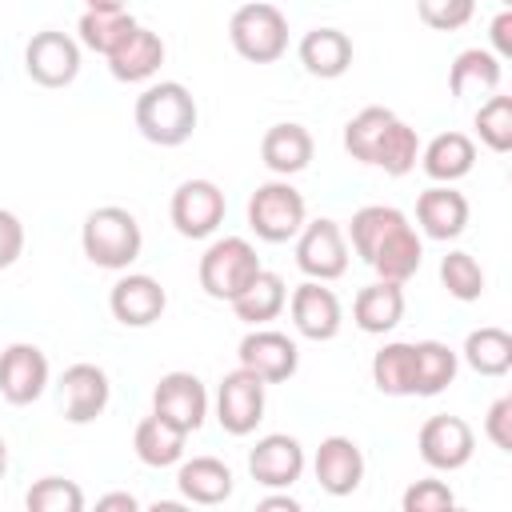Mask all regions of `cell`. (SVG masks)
I'll list each match as a JSON object with an SVG mask.
<instances>
[{
	"instance_id": "27",
	"label": "cell",
	"mask_w": 512,
	"mask_h": 512,
	"mask_svg": "<svg viewBox=\"0 0 512 512\" xmlns=\"http://www.w3.org/2000/svg\"><path fill=\"white\" fill-rule=\"evenodd\" d=\"M164 64V40L152 32V28H136L112 56H108V68H112V76L116 80H124V84H140V80H148L156 68Z\"/></svg>"
},
{
	"instance_id": "47",
	"label": "cell",
	"mask_w": 512,
	"mask_h": 512,
	"mask_svg": "<svg viewBox=\"0 0 512 512\" xmlns=\"http://www.w3.org/2000/svg\"><path fill=\"white\" fill-rule=\"evenodd\" d=\"M84 8H92V12H116V8H124V0H84Z\"/></svg>"
},
{
	"instance_id": "14",
	"label": "cell",
	"mask_w": 512,
	"mask_h": 512,
	"mask_svg": "<svg viewBox=\"0 0 512 512\" xmlns=\"http://www.w3.org/2000/svg\"><path fill=\"white\" fill-rule=\"evenodd\" d=\"M248 472L264 488H292L304 476V444L288 432H268L248 452Z\"/></svg>"
},
{
	"instance_id": "34",
	"label": "cell",
	"mask_w": 512,
	"mask_h": 512,
	"mask_svg": "<svg viewBox=\"0 0 512 512\" xmlns=\"http://www.w3.org/2000/svg\"><path fill=\"white\" fill-rule=\"evenodd\" d=\"M464 364L480 376H504L512 368V336L496 324H484L468 332L464 340Z\"/></svg>"
},
{
	"instance_id": "32",
	"label": "cell",
	"mask_w": 512,
	"mask_h": 512,
	"mask_svg": "<svg viewBox=\"0 0 512 512\" xmlns=\"http://www.w3.org/2000/svg\"><path fill=\"white\" fill-rule=\"evenodd\" d=\"M412 356H416V396H440L456 380L460 356L444 340H416Z\"/></svg>"
},
{
	"instance_id": "33",
	"label": "cell",
	"mask_w": 512,
	"mask_h": 512,
	"mask_svg": "<svg viewBox=\"0 0 512 512\" xmlns=\"http://www.w3.org/2000/svg\"><path fill=\"white\" fill-rule=\"evenodd\" d=\"M408 216L400 212V208H392V204H364L360 212H352V224H348V244H352V252L368 264L372 260V252L380 248V240L396 228V224H404Z\"/></svg>"
},
{
	"instance_id": "22",
	"label": "cell",
	"mask_w": 512,
	"mask_h": 512,
	"mask_svg": "<svg viewBox=\"0 0 512 512\" xmlns=\"http://www.w3.org/2000/svg\"><path fill=\"white\" fill-rule=\"evenodd\" d=\"M296 52H300L304 72L320 76V80H336V76H344L352 68V40L340 28H312V32H304Z\"/></svg>"
},
{
	"instance_id": "41",
	"label": "cell",
	"mask_w": 512,
	"mask_h": 512,
	"mask_svg": "<svg viewBox=\"0 0 512 512\" xmlns=\"http://www.w3.org/2000/svg\"><path fill=\"white\" fill-rule=\"evenodd\" d=\"M416 12L436 32H456L476 16V0H416Z\"/></svg>"
},
{
	"instance_id": "42",
	"label": "cell",
	"mask_w": 512,
	"mask_h": 512,
	"mask_svg": "<svg viewBox=\"0 0 512 512\" xmlns=\"http://www.w3.org/2000/svg\"><path fill=\"white\" fill-rule=\"evenodd\" d=\"M484 436H488L500 452H512V396L492 400V408H488V416H484Z\"/></svg>"
},
{
	"instance_id": "49",
	"label": "cell",
	"mask_w": 512,
	"mask_h": 512,
	"mask_svg": "<svg viewBox=\"0 0 512 512\" xmlns=\"http://www.w3.org/2000/svg\"><path fill=\"white\" fill-rule=\"evenodd\" d=\"M500 4H504V8H508V4H512V0H500Z\"/></svg>"
},
{
	"instance_id": "7",
	"label": "cell",
	"mask_w": 512,
	"mask_h": 512,
	"mask_svg": "<svg viewBox=\"0 0 512 512\" xmlns=\"http://www.w3.org/2000/svg\"><path fill=\"white\" fill-rule=\"evenodd\" d=\"M24 72L40 88H68L80 76V44L56 28L36 32L24 48Z\"/></svg>"
},
{
	"instance_id": "46",
	"label": "cell",
	"mask_w": 512,
	"mask_h": 512,
	"mask_svg": "<svg viewBox=\"0 0 512 512\" xmlns=\"http://www.w3.org/2000/svg\"><path fill=\"white\" fill-rule=\"evenodd\" d=\"M256 508H260V512H300V504H296L292 496H264Z\"/></svg>"
},
{
	"instance_id": "10",
	"label": "cell",
	"mask_w": 512,
	"mask_h": 512,
	"mask_svg": "<svg viewBox=\"0 0 512 512\" xmlns=\"http://www.w3.org/2000/svg\"><path fill=\"white\" fill-rule=\"evenodd\" d=\"M216 420L228 436H248L264 420V380L248 368H236L216 388Z\"/></svg>"
},
{
	"instance_id": "4",
	"label": "cell",
	"mask_w": 512,
	"mask_h": 512,
	"mask_svg": "<svg viewBox=\"0 0 512 512\" xmlns=\"http://www.w3.org/2000/svg\"><path fill=\"white\" fill-rule=\"evenodd\" d=\"M260 268L264 264H260L256 248L244 236H224V240H212L200 256V288L212 300H236Z\"/></svg>"
},
{
	"instance_id": "20",
	"label": "cell",
	"mask_w": 512,
	"mask_h": 512,
	"mask_svg": "<svg viewBox=\"0 0 512 512\" xmlns=\"http://www.w3.org/2000/svg\"><path fill=\"white\" fill-rule=\"evenodd\" d=\"M312 152H316V144H312V132L304 128V124H272L268 132H264V140H260V160L268 164V172H276V176H296V172H304L308 164H312Z\"/></svg>"
},
{
	"instance_id": "8",
	"label": "cell",
	"mask_w": 512,
	"mask_h": 512,
	"mask_svg": "<svg viewBox=\"0 0 512 512\" xmlns=\"http://www.w3.org/2000/svg\"><path fill=\"white\" fill-rule=\"evenodd\" d=\"M224 212H228V200L212 180H184L172 192V204H168V216H172L176 232L188 236V240L212 236L224 224Z\"/></svg>"
},
{
	"instance_id": "43",
	"label": "cell",
	"mask_w": 512,
	"mask_h": 512,
	"mask_svg": "<svg viewBox=\"0 0 512 512\" xmlns=\"http://www.w3.org/2000/svg\"><path fill=\"white\" fill-rule=\"evenodd\" d=\"M24 252V224L16 220V212L0 208V272L12 268Z\"/></svg>"
},
{
	"instance_id": "29",
	"label": "cell",
	"mask_w": 512,
	"mask_h": 512,
	"mask_svg": "<svg viewBox=\"0 0 512 512\" xmlns=\"http://www.w3.org/2000/svg\"><path fill=\"white\" fill-rule=\"evenodd\" d=\"M500 60H496V52H488V48H464L456 60H452V68H448V92L456 96V100H464V96H492L496 88H500Z\"/></svg>"
},
{
	"instance_id": "35",
	"label": "cell",
	"mask_w": 512,
	"mask_h": 512,
	"mask_svg": "<svg viewBox=\"0 0 512 512\" xmlns=\"http://www.w3.org/2000/svg\"><path fill=\"white\" fill-rule=\"evenodd\" d=\"M420 160V136L412 124H404L400 116L384 128V136L376 140V152H372V168H384L388 176H408Z\"/></svg>"
},
{
	"instance_id": "18",
	"label": "cell",
	"mask_w": 512,
	"mask_h": 512,
	"mask_svg": "<svg viewBox=\"0 0 512 512\" xmlns=\"http://www.w3.org/2000/svg\"><path fill=\"white\" fill-rule=\"evenodd\" d=\"M312 472H316V484L328 496H352L364 480V452L352 436H328L316 448Z\"/></svg>"
},
{
	"instance_id": "19",
	"label": "cell",
	"mask_w": 512,
	"mask_h": 512,
	"mask_svg": "<svg viewBox=\"0 0 512 512\" xmlns=\"http://www.w3.org/2000/svg\"><path fill=\"white\" fill-rule=\"evenodd\" d=\"M416 224L428 240H456L468 228V200L452 184H432L416 196Z\"/></svg>"
},
{
	"instance_id": "6",
	"label": "cell",
	"mask_w": 512,
	"mask_h": 512,
	"mask_svg": "<svg viewBox=\"0 0 512 512\" xmlns=\"http://www.w3.org/2000/svg\"><path fill=\"white\" fill-rule=\"evenodd\" d=\"M296 268L308 280H340L348 272V236L336 220L320 216V220H304V228L296 232Z\"/></svg>"
},
{
	"instance_id": "2",
	"label": "cell",
	"mask_w": 512,
	"mask_h": 512,
	"mask_svg": "<svg viewBox=\"0 0 512 512\" xmlns=\"http://www.w3.org/2000/svg\"><path fill=\"white\" fill-rule=\"evenodd\" d=\"M80 248L84 256L96 264V268H108V272H124L140 248H144V232L136 224V216L120 204H104V208H92L84 216V228H80Z\"/></svg>"
},
{
	"instance_id": "5",
	"label": "cell",
	"mask_w": 512,
	"mask_h": 512,
	"mask_svg": "<svg viewBox=\"0 0 512 512\" xmlns=\"http://www.w3.org/2000/svg\"><path fill=\"white\" fill-rule=\"evenodd\" d=\"M304 216H308V204L288 180H268L248 196V228L264 244L296 240V232L304 228Z\"/></svg>"
},
{
	"instance_id": "26",
	"label": "cell",
	"mask_w": 512,
	"mask_h": 512,
	"mask_svg": "<svg viewBox=\"0 0 512 512\" xmlns=\"http://www.w3.org/2000/svg\"><path fill=\"white\" fill-rule=\"evenodd\" d=\"M184 444H188V432L176 428L172 420H164L160 412L144 416L136 424V436H132V448L140 456V464L148 468H172L184 460Z\"/></svg>"
},
{
	"instance_id": "1",
	"label": "cell",
	"mask_w": 512,
	"mask_h": 512,
	"mask_svg": "<svg viewBox=\"0 0 512 512\" xmlns=\"http://www.w3.org/2000/svg\"><path fill=\"white\" fill-rule=\"evenodd\" d=\"M196 120H200L196 100H192V92L180 80L148 84L136 96V128H140V136L148 144L176 148V144H184L196 132Z\"/></svg>"
},
{
	"instance_id": "40",
	"label": "cell",
	"mask_w": 512,
	"mask_h": 512,
	"mask_svg": "<svg viewBox=\"0 0 512 512\" xmlns=\"http://www.w3.org/2000/svg\"><path fill=\"white\" fill-rule=\"evenodd\" d=\"M400 508L404 512H452L456 508V492L444 484V480H416L404 488L400 496Z\"/></svg>"
},
{
	"instance_id": "30",
	"label": "cell",
	"mask_w": 512,
	"mask_h": 512,
	"mask_svg": "<svg viewBox=\"0 0 512 512\" xmlns=\"http://www.w3.org/2000/svg\"><path fill=\"white\" fill-rule=\"evenodd\" d=\"M372 384L384 396H416V356L408 340H392L372 356Z\"/></svg>"
},
{
	"instance_id": "45",
	"label": "cell",
	"mask_w": 512,
	"mask_h": 512,
	"mask_svg": "<svg viewBox=\"0 0 512 512\" xmlns=\"http://www.w3.org/2000/svg\"><path fill=\"white\" fill-rule=\"evenodd\" d=\"M96 508H100V512H112V508H120V512H136L140 500H136L132 492H108V496L96 500Z\"/></svg>"
},
{
	"instance_id": "9",
	"label": "cell",
	"mask_w": 512,
	"mask_h": 512,
	"mask_svg": "<svg viewBox=\"0 0 512 512\" xmlns=\"http://www.w3.org/2000/svg\"><path fill=\"white\" fill-rule=\"evenodd\" d=\"M416 448H420V460L436 472H456L472 460L476 452V432L468 428V420L460 416H428L420 424V436H416Z\"/></svg>"
},
{
	"instance_id": "17",
	"label": "cell",
	"mask_w": 512,
	"mask_h": 512,
	"mask_svg": "<svg viewBox=\"0 0 512 512\" xmlns=\"http://www.w3.org/2000/svg\"><path fill=\"white\" fill-rule=\"evenodd\" d=\"M112 384L100 364H72L60 376V408L68 424H92L108 408Z\"/></svg>"
},
{
	"instance_id": "37",
	"label": "cell",
	"mask_w": 512,
	"mask_h": 512,
	"mask_svg": "<svg viewBox=\"0 0 512 512\" xmlns=\"http://www.w3.org/2000/svg\"><path fill=\"white\" fill-rule=\"evenodd\" d=\"M476 136L484 148L492 152H512V96H488L480 108H476Z\"/></svg>"
},
{
	"instance_id": "23",
	"label": "cell",
	"mask_w": 512,
	"mask_h": 512,
	"mask_svg": "<svg viewBox=\"0 0 512 512\" xmlns=\"http://www.w3.org/2000/svg\"><path fill=\"white\" fill-rule=\"evenodd\" d=\"M472 164H476V144L464 132H440L420 148V168L436 184H456L460 176L472 172Z\"/></svg>"
},
{
	"instance_id": "36",
	"label": "cell",
	"mask_w": 512,
	"mask_h": 512,
	"mask_svg": "<svg viewBox=\"0 0 512 512\" xmlns=\"http://www.w3.org/2000/svg\"><path fill=\"white\" fill-rule=\"evenodd\" d=\"M392 120H396V112H392V108H380V104L360 108V112L344 124V148H348V156H352V160H360V164H372L376 140L384 136V128H388Z\"/></svg>"
},
{
	"instance_id": "15",
	"label": "cell",
	"mask_w": 512,
	"mask_h": 512,
	"mask_svg": "<svg viewBox=\"0 0 512 512\" xmlns=\"http://www.w3.org/2000/svg\"><path fill=\"white\" fill-rule=\"evenodd\" d=\"M48 388V356L36 344H8L0 352V396L16 408L40 400Z\"/></svg>"
},
{
	"instance_id": "25",
	"label": "cell",
	"mask_w": 512,
	"mask_h": 512,
	"mask_svg": "<svg viewBox=\"0 0 512 512\" xmlns=\"http://www.w3.org/2000/svg\"><path fill=\"white\" fill-rule=\"evenodd\" d=\"M176 484H180L184 500L212 508V504H224L232 496V468L216 456H192V460H180Z\"/></svg>"
},
{
	"instance_id": "31",
	"label": "cell",
	"mask_w": 512,
	"mask_h": 512,
	"mask_svg": "<svg viewBox=\"0 0 512 512\" xmlns=\"http://www.w3.org/2000/svg\"><path fill=\"white\" fill-rule=\"evenodd\" d=\"M136 28L140 24H136V16L128 8H116V12H92V8H84L80 24H76L80 44L92 48V52H100V56H112Z\"/></svg>"
},
{
	"instance_id": "3",
	"label": "cell",
	"mask_w": 512,
	"mask_h": 512,
	"mask_svg": "<svg viewBox=\"0 0 512 512\" xmlns=\"http://www.w3.org/2000/svg\"><path fill=\"white\" fill-rule=\"evenodd\" d=\"M228 40L244 60L272 64L288 52V16L268 0L240 4L228 20Z\"/></svg>"
},
{
	"instance_id": "24",
	"label": "cell",
	"mask_w": 512,
	"mask_h": 512,
	"mask_svg": "<svg viewBox=\"0 0 512 512\" xmlns=\"http://www.w3.org/2000/svg\"><path fill=\"white\" fill-rule=\"evenodd\" d=\"M420 260H424V244H420L416 228L404 220V224H396V228H392V232L380 240V248L372 252L368 268H372L380 280L404 284V280H412V276H416Z\"/></svg>"
},
{
	"instance_id": "16",
	"label": "cell",
	"mask_w": 512,
	"mask_h": 512,
	"mask_svg": "<svg viewBox=\"0 0 512 512\" xmlns=\"http://www.w3.org/2000/svg\"><path fill=\"white\" fill-rule=\"evenodd\" d=\"M288 312L304 340H332L344 320V308H340L336 292L324 288V280H304L300 288H292Z\"/></svg>"
},
{
	"instance_id": "38",
	"label": "cell",
	"mask_w": 512,
	"mask_h": 512,
	"mask_svg": "<svg viewBox=\"0 0 512 512\" xmlns=\"http://www.w3.org/2000/svg\"><path fill=\"white\" fill-rule=\"evenodd\" d=\"M440 284L448 288V296L472 304V300L484 296V268L476 264L472 252H448L440 260Z\"/></svg>"
},
{
	"instance_id": "28",
	"label": "cell",
	"mask_w": 512,
	"mask_h": 512,
	"mask_svg": "<svg viewBox=\"0 0 512 512\" xmlns=\"http://www.w3.org/2000/svg\"><path fill=\"white\" fill-rule=\"evenodd\" d=\"M228 304H232L236 320H244V324L260 328V324L276 320V316L284 312V304H288V288H284V276H280V272H268V268H260V272L252 276V284H248V288H244L236 300H228Z\"/></svg>"
},
{
	"instance_id": "48",
	"label": "cell",
	"mask_w": 512,
	"mask_h": 512,
	"mask_svg": "<svg viewBox=\"0 0 512 512\" xmlns=\"http://www.w3.org/2000/svg\"><path fill=\"white\" fill-rule=\"evenodd\" d=\"M4 472H8V444H4V436H0V480H4Z\"/></svg>"
},
{
	"instance_id": "44",
	"label": "cell",
	"mask_w": 512,
	"mask_h": 512,
	"mask_svg": "<svg viewBox=\"0 0 512 512\" xmlns=\"http://www.w3.org/2000/svg\"><path fill=\"white\" fill-rule=\"evenodd\" d=\"M488 36H492V48H496V60H508L512 56V12L504 8L496 20H492V28H488Z\"/></svg>"
},
{
	"instance_id": "21",
	"label": "cell",
	"mask_w": 512,
	"mask_h": 512,
	"mask_svg": "<svg viewBox=\"0 0 512 512\" xmlns=\"http://www.w3.org/2000/svg\"><path fill=\"white\" fill-rule=\"evenodd\" d=\"M404 316V284H392V280H376L368 288L356 292L352 300V320L360 332L368 336H384L400 324Z\"/></svg>"
},
{
	"instance_id": "39",
	"label": "cell",
	"mask_w": 512,
	"mask_h": 512,
	"mask_svg": "<svg viewBox=\"0 0 512 512\" xmlns=\"http://www.w3.org/2000/svg\"><path fill=\"white\" fill-rule=\"evenodd\" d=\"M28 512H80L84 508V492L76 480H64V476H40L28 496H24Z\"/></svg>"
},
{
	"instance_id": "12",
	"label": "cell",
	"mask_w": 512,
	"mask_h": 512,
	"mask_svg": "<svg viewBox=\"0 0 512 512\" xmlns=\"http://www.w3.org/2000/svg\"><path fill=\"white\" fill-rule=\"evenodd\" d=\"M152 412H160L184 432H196L208 416V388L196 372H164L152 388Z\"/></svg>"
},
{
	"instance_id": "13",
	"label": "cell",
	"mask_w": 512,
	"mask_h": 512,
	"mask_svg": "<svg viewBox=\"0 0 512 512\" xmlns=\"http://www.w3.org/2000/svg\"><path fill=\"white\" fill-rule=\"evenodd\" d=\"M108 308H112V316H116L124 328H148V324H156V320L164 316L168 292L160 288L156 276H148V272H128V276H120V280L112 284Z\"/></svg>"
},
{
	"instance_id": "11",
	"label": "cell",
	"mask_w": 512,
	"mask_h": 512,
	"mask_svg": "<svg viewBox=\"0 0 512 512\" xmlns=\"http://www.w3.org/2000/svg\"><path fill=\"white\" fill-rule=\"evenodd\" d=\"M236 356H240V368L256 372L264 384L292 380L296 368H300V348H296V340L284 336V332H276V328H252V332L240 340Z\"/></svg>"
}]
</instances>
